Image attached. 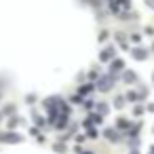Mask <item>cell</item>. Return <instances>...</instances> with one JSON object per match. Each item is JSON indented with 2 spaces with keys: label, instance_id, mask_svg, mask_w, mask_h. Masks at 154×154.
I'll return each instance as SVG.
<instances>
[{
  "label": "cell",
  "instance_id": "3",
  "mask_svg": "<svg viewBox=\"0 0 154 154\" xmlns=\"http://www.w3.org/2000/svg\"><path fill=\"white\" fill-rule=\"evenodd\" d=\"M120 70H125V63H122L120 59H112V63H110V76H114V74L120 72Z\"/></svg>",
  "mask_w": 154,
  "mask_h": 154
},
{
  "label": "cell",
  "instance_id": "25",
  "mask_svg": "<svg viewBox=\"0 0 154 154\" xmlns=\"http://www.w3.org/2000/svg\"><path fill=\"white\" fill-rule=\"evenodd\" d=\"M82 154H89V152H82Z\"/></svg>",
  "mask_w": 154,
  "mask_h": 154
},
{
  "label": "cell",
  "instance_id": "21",
  "mask_svg": "<svg viewBox=\"0 0 154 154\" xmlns=\"http://www.w3.org/2000/svg\"><path fill=\"white\" fill-rule=\"evenodd\" d=\"M5 112H9V114H11V112H15V106H7V108H5Z\"/></svg>",
  "mask_w": 154,
  "mask_h": 154
},
{
  "label": "cell",
  "instance_id": "7",
  "mask_svg": "<svg viewBox=\"0 0 154 154\" xmlns=\"http://www.w3.org/2000/svg\"><path fill=\"white\" fill-rule=\"evenodd\" d=\"M133 57H135V59H146V57H148V51L141 49V47H135V49H133Z\"/></svg>",
  "mask_w": 154,
  "mask_h": 154
},
{
  "label": "cell",
  "instance_id": "20",
  "mask_svg": "<svg viewBox=\"0 0 154 154\" xmlns=\"http://www.w3.org/2000/svg\"><path fill=\"white\" fill-rule=\"evenodd\" d=\"M131 40H133V42H139V40H141V36H139V34H133V36H131Z\"/></svg>",
  "mask_w": 154,
  "mask_h": 154
},
{
  "label": "cell",
  "instance_id": "10",
  "mask_svg": "<svg viewBox=\"0 0 154 154\" xmlns=\"http://www.w3.org/2000/svg\"><path fill=\"white\" fill-rule=\"evenodd\" d=\"M116 5H118V9H120V7H122V9H129V7H131L129 0H116Z\"/></svg>",
  "mask_w": 154,
  "mask_h": 154
},
{
  "label": "cell",
  "instance_id": "18",
  "mask_svg": "<svg viewBox=\"0 0 154 154\" xmlns=\"http://www.w3.org/2000/svg\"><path fill=\"white\" fill-rule=\"evenodd\" d=\"M80 99H82L80 95H72V99H70V101H72V103H80Z\"/></svg>",
  "mask_w": 154,
  "mask_h": 154
},
{
  "label": "cell",
  "instance_id": "16",
  "mask_svg": "<svg viewBox=\"0 0 154 154\" xmlns=\"http://www.w3.org/2000/svg\"><path fill=\"white\" fill-rule=\"evenodd\" d=\"M91 116H93V118H89V120H93V122H101V116H99L97 112H95V114H91Z\"/></svg>",
  "mask_w": 154,
  "mask_h": 154
},
{
  "label": "cell",
  "instance_id": "1",
  "mask_svg": "<svg viewBox=\"0 0 154 154\" xmlns=\"http://www.w3.org/2000/svg\"><path fill=\"white\" fill-rule=\"evenodd\" d=\"M114 87V76H99V85H97V89H101V91H110Z\"/></svg>",
  "mask_w": 154,
  "mask_h": 154
},
{
  "label": "cell",
  "instance_id": "8",
  "mask_svg": "<svg viewBox=\"0 0 154 154\" xmlns=\"http://www.w3.org/2000/svg\"><path fill=\"white\" fill-rule=\"evenodd\" d=\"M108 110H110V108H108V103H99V106H97V114H99V116H101V114H106Z\"/></svg>",
  "mask_w": 154,
  "mask_h": 154
},
{
  "label": "cell",
  "instance_id": "23",
  "mask_svg": "<svg viewBox=\"0 0 154 154\" xmlns=\"http://www.w3.org/2000/svg\"><path fill=\"white\" fill-rule=\"evenodd\" d=\"M17 122H19V118H11V120H9V125H11V127H15Z\"/></svg>",
  "mask_w": 154,
  "mask_h": 154
},
{
  "label": "cell",
  "instance_id": "17",
  "mask_svg": "<svg viewBox=\"0 0 154 154\" xmlns=\"http://www.w3.org/2000/svg\"><path fill=\"white\" fill-rule=\"evenodd\" d=\"M55 150H57V152H61V154H63V152H66V146H63V143H55Z\"/></svg>",
  "mask_w": 154,
  "mask_h": 154
},
{
  "label": "cell",
  "instance_id": "6",
  "mask_svg": "<svg viewBox=\"0 0 154 154\" xmlns=\"http://www.w3.org/2000/svg\"><path fill=\"white\" fill-rule=\"evenodd\" d=\"M122 80L131 85V82H135V80H137V74H135V72H131V70H125V72H122Z\"/></svg>",
  "mask_w": 154,
  "mask_h": 154
},
{
  "label": "cell",
  "instance_id": "13",
  "mask_svg": "<svg viewBox=\"0 0 154 154\" xmlns=\"http://www.w3.org/2000/svg\"><path fill=\"white\" fill-rule=\"evenodd\" d=\"M114 106H116V108H122V106H125V97H116Z\"/></svg>",
  "mask_w": 154,
  "mask_h": 154
},
{
  "label": "cell",
  "instance_id": "11",
  "mask_svg": "<svg viewBox=\"0 0 154 154\" xmlns=\"http://www.w3.org/2000/svg\"><path fill=\"white\" fill-rule=\"evenodd\" d=\"M127 99H129V101H137L139 97H137V93H135V91H129V93H127Z\"/></svg>",
  "mask_w": 154,
  "mask_h": 154
},
{
  "label": "cell",
  "instance_id": "9",
  "mask_svg": "<svg viewBox=\"0 0 154 154\" xmlns=\"http://www.w3.org/2000/svg\"><path fill=\"white\" fill-rule=\"evenodd\" d=\"M137 97H139V99L148 97V89H146V87H139V91H137Z\"/></svg>",
  "mask_w": 154,
  "mask_h": 154
},
{
  "label": "cell",
  "instance_id": "12",
  "mask_svg": "<svg viewBox=\"0 0 154 154\" xmlns=\"http://www.w3.org/2000/svg\"><path fill=\"white\" fill-rule=\"evenodd\" d=\"M87 137H91V139H93V137H97V129H95V127H89V131H87Z\"/></svg>",
  "mask_w": 154,
  "mask_h": 154
},
{
  "label": "cell",
  "instance_id": "14",
  "mask_svg": "<svg viewBox=\"0 0 154 154\" xmlns=\"http://www.w3.org/2000/svg\"><path fill=\"white\" fill-rule=\"evenodd\" d=\"M89 91H93V85H85V87H80V93H89Z\"/></svg>",
  "mask_w": 154,
  "mask_h": 154
},
{
  "label": "cell",
  "instance_id": "2",
  "mask_svg": "<svg viewBox=\"0 0 154 154\" xmlns=\"http://www.w3.org/2000/svg\"><path fill=\"white\" fill-rule=\"evenodd\" d=\"M99 59H101V61H110V59H114V47H106V49L99 53Z\"/></svg>",
  "mask_w": 154,
  "mask_h": 154
},
{
  "label": "cell",
  "instance_id": "4",
  "mask_svg": "<svg viewBox=\"0 0 154 154\" xmlns=\"http://www.w3.org/2000/svg\"><path fill=\"white\" fill-rule=\"evenodd\" d=\"M0 141H9V143H17V141H21V135H15V133H5V135H0Z\"/></svg>",
  "mask_w": 154,
  "mask_h": 154
},
{
  "label": "cell",
  "instance_id": "24",
  "mask_svg": "<svg viewBox=\"0 0 154 154\" xmlns=\"http://www.w3.org/2000/svg\"><path fill=\"white\" fill-rule=\"evenodd\" d=\"M146 5L148 7H154V0H146Z\"/></svg>",
  "mask_w": 154,
  "mask_h": 154
},
{
  "label": "cell",
  "instance_id": "15",
  "mask_svg": "<svg viewBox=\"0 0 154 154\" xmlns=\"http://www.w3.org/2000/svg\"><path fill=\"white\" fill-rule=\"evenodd\" d=\"M118 127H120V129H127V127H129V122H127L125 118H118Z\"/></svg>",
  "mask_w": 154,
  "mask_h": 154
},
{
  "label": "cell",
  "instance_id": "5",
  "mask_svg": "<svg viewBox=\"0 0 154 154\" xmlns=\"http://www.w3.org/2000/svg\"><path fill=\"white\" fill-rule=\"evenodd\" d=\"M103 135H106V139H110V141H118V139H120V135H118L116 129H106Z\"/></svg>",
  "mask_w": 154,
  "mask_h": 154
},
{
  "label": "cell",
  "instance_id": "19",
  "mask_svg": "<svg viewBox=\"0 0 154 154\" xmlns=\"http://www.w3.org/2000/svg\"><path fill=\"white\" fill-rule=\"evenodd\" d=\"M133 112H135V116H139V114H143V108H141V106H135Z\"/></svg>",
  "mask_w": 154,
  "mask_h": 154
},
{
  "label": "cell",
  "instance_id": "22",
  "mask_svg": "<svg viewBox=\"0 0 154 154\" xmlns=\"http://www.w3.org/2000/svg\"><path fill=\"white\" fill-rule=\"evenodd\" d=\"M34 120H36V125H42V122H45V118H42V116H36Z\"/></svg>",
  "mask_w": 154,
  "mask_h": 154
}]
</instances>
